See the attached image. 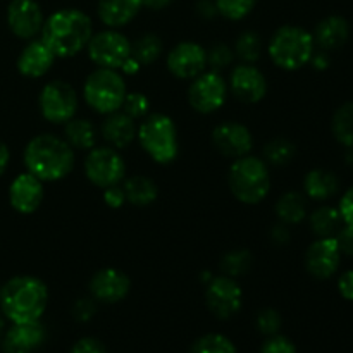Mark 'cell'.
<instances>
[{"mask_svg":"<svg viewBox=\"0 0 353 353\" xmlns=\"http://www.w3.org/2000/svg\"><path fill=\"white\" fill-rule=\"evenodd\" d=\"M93 37V23L86 12L79 9L55 10L45 19L40 40L57 59H69L86 50Z\"/></svg>","mask_w":353,"mask_h":353,"instance_id":"1","label":"cell"},{"mask_svg":"<svg viewBox=\"0 0 353 353\" xmlns=\"http://www.w3.org/2000/svg\"><path fill=\"white\" fill-rule=\"evenodd\" d=\"M26 171L43 183L68 178L74 169V148L57 134L43 133L28 141L23 154Z\"/></svg>","mask_w":353,"mask_h":353,"instance_id":"2","label":"cell"},{"mask_svg":"<svg viewBox=\"0 0 353 353\" xmlns=\"http://www.w3.org/2000/svg\"><path fill=\"white\" fill-rule=\"evenodd\" d=\"M47 305V285L34 276H16L0 288V309L12 324L37 323Z\"/></svg>","mask_w":353,"mask_h":353,"instance_id":"3","label":"cell"},{"mask_svg":"<svg viewBox=\"0 0 353 353\" xmlns=\"http://www.w3.org/2000/svg\"><path fill=\"white\" fill-rule=\"evenodd\" d=\"M228 185L234 199L247 205H257L271 190V172L268 162L255 155H245L231 164Z\"/></svg>","mask_w":353,"mask_h":353,"instance_id":"4","label":"cell"},{"mask_svg":"<svg viewBox=\"0 0 353 353\" xmlns=\"http://www.w3.org/2000/svg\"><path fill=\"white\" fill-rule=\"evenodd\" d=\"M268 52L271 61L279 69L299 71L310 62L316 52V43L312 33H309L305 28L285 24L271 37Z\"/></svg>","mask_w":353,"mask_h":353,"instance_id":"5","label":"cell"},{"mask_svg":"<svg viewBox=\"0 0 353 353\" xmlns=\"http://www.w3.org/2000/svg\"><path fill=\"white\" fill-rule=\"evenodd\" d=\"M137 140L157 164H171L178 157V128L168 114L152 112L145 116L138 126Z\"/></svg>","mask_w":353,"mask_h":353,"instance_id":"6","label":"cell"},{"mask_svg":"<svg viewBox=\"0 0 353 353\" xmlns=\"http://www.w3.org/2000/svg\"><path fill=\"white\" fill-rule=\"evenodd\" d=\"M126 93V81L116 69L97 68L90 72L83 85L85 102L102 116L121 110Z\"/></svg>","mask_w":353,"mask_h":353,"instance_id":"7","label":"cell"},{"mask_svg":"<svg viewBox=\"0 0 353 353\" xmlns=\"http://www.w3.org/2000/svg\"><path fill=\"white\" fill-rule=\"evenodd\" d=\"M85 176L97 188H109L121 185L126 178V162L117 148L112 147H93L88 150L85 159Z\"/></svg>","mask_w":353,"mask_h":353,"instance_id":"8","label":"cell"},{"mask_svg":"<svg viewBox=\"0 0 353 353\" xmlns=\"http://www.w3.org/2000/svg\"><path fill=\"white\" fill-rule=\"evenodd\" d=\"M78 93L69 83L54 79L41 88L38 97V107L43 116L52 124H65L76 117L78 112Z\"/></svg>","mask_w":353,"mask_h":353,"instance_id":"9","label":"cell"},{"mask_svg":"<svg viewBox=\"0 0 353 353\" xmlns=\"http://www.w3.org/2000/svg\"><path fill=\"white\" fill-rule=\"evenodd\" d=\"M131 47H133V43L128 40L126 34L109 28V30L93 33V37L88 41V47H86V52H88L90 61L97 68L119 71L124 61L131 55Z\"/></svg>","mask_w":353,"mask_h":353,"instance_id":"10","label":"cell"},{"mask_svg":"<svg viewBox=\"0 0 353 353\" xmlns=\"http://www.w3.org/2000/svg\"><path fill=\"white\" fill-rule=\"evenodd\" d=\"M228 90L230 86H228L226 79L221 76V72L212 71V69L203 71L190 83V107L199 114L217 112L226 103Z\"/></svg>","mask_w":353,"mask_h":353,"instance_id":"11","label":"cell"},{"mask_svg":"<svg viewBox=\"0 0 353 353\" xmlns=\"http://www.w3.org/2000/svg\"><path fill=\"white\" fill-rule=\"evenodd\" d=\"M205 302L217 319H230L243 305V290L230 276H214L205 285Z\"/></svg>","mask_w":353,"mask_h":353,"instance_id":"12","label":"cell"},{"mask_svg":"<svg viewBox=\"0 0 353 353\" xmlns=\"http://www.w3.org/2000/svg\"><path fill=\"white\" fill-rule=\"evenodd\" d=\"M169 72L179 79H193L207 69V50L196 41H181L165 57Z\"/></svg>","mask_w":353,"mask_h":353,"instance_id":"13","label":"cell"},{"mask_svg":"<svg viewBox=\"0 0 353 353\" xmlns=\"http://www.w3.org/2000/svg\"><path fill=\"white\" fill-rule=\"evenodd\" d=\"M45 17L37 0H12L7 7V24L21 40H33L43 28Z\"/></svg>","mask_w":353,"mask_h":353,"instance_id":"14","label":"cell"},{"mask_svg":"<svg viewBox=\"0 0 353 353\" xmlns=\"http://www.w3.org/2000/svg\"><path fill=\"white\" fill-rule=\"evenodd\" d=\"M212 145L226 157H245L254 148V134L245 124L224 121L212 130Z\"/></svg>","mask_w":353,"mask_h":353,"instance_id":"15","label":"cell"},{"mask_svg":"<svg viewBox=\"0 0 353 353\" xmlns=\"http://www.w3.org/2000/svg\"><path fill=\"white\" fill-rule=\"evenodd\" d=\"M230 90L236 100L243 103H257L268 93V79L255 64L234 65L230 76Z\"/></svg>","mask_w":353,"mask_h":353,"instance_id":"16","label":"cell"},{"mask_svg":"<svg viewBox=\"0 0 353 353\" xmlns=\"http://www.w3.org/2000/svg\"><path fill=\"white\" fill-rule=\"evenodd\" d=\"M341 250L336 238H317L305 252V268L316 279H330L340 269Z\"/></svg>","mask_w":353,"mask_h":353,"instance_id":"17","label":"cell"},{"mask_svg":"<svg viewBox=\"0 0 353 353\" xmlns=\"http://www.w3.org/2000/svg\"><path fill=\"white\" fill-rule=\"evenodd\" d=\"M131 279L126 272L116 268H103L90 279V293L93 300L102 303H117L128 296Z\"/></svg>","mask_w":353,"mask_h":353,"instance_id":"18","label":"cell"},{"mask_svg":"<svg viewBox=\"0 0 353 353\" xmlns=\"http://www.w3.org/2000/svg\"><path fill=\"white\" fill-rule=\"evenodd\" d=\"M43 181L28 171L17 174L9 186L10 207L24 216L37 212L43 202Z\"/></svg>","mask_w":353,"mask_h":353,"instance_id":"19","label":"cell"},{"mask_svg":"<svg viewBox=\"0 0 353 353\" xmlns=\"http://www.w3.org/2000/svg\"><path fill=\"white\" fill-rule=\"evenodd\" d=\"M45 341V327L40 321L37 323L12 324L9 331L3 333L2 347L6 353H31L41 347Z\"/></svg>","mask_w":353,"mask_h":353,"instance_id":"20","label":"cell"},{"mask_svg":"<svg viewBox=\"0 0 353 353\" xmlns=\"http://www.w3.org/2000/svg\"><path fill=\"white\" fill-rule=\"evenodd\" d=\"M55 55L41 40H30L17 57V71L26 78H41L52 69Z\"/></svg>","mask_w":353,"mask_h":353,"instance_id":"21","label":"cell"},{"mask_svg":"<svg viewBox=\"0 0 353 353\" xmlns=\"http://www.w3.org/2000/svg\"><path fill=\"white\" fill-rule=\"evenodd\" d=\"M138 126L134 119L123 112V110H116L112 114H107L105 119L102 121L100 126V134L107 145L117 150L130 147L134 140H137Z\"/></svg>","mask_w":353,"mask_h":353,"instance_id":"22","label":"cell"},{"mask_svg":"<svg viewBox=\"0 0 353 353\" xmlns=\"http://www.w3.org/2000/svg\"><path fill=\"white\" fill-rule=\"evenodd\" d=\"M314 43L324 52L338 50L350 37V24L341 16H327L314 30Z\"/></svg>","mask_w":353,"mask_h":353,"instance_id":"23","label":"cell"},{"mask_svg":"<svg viewBox=\"0 0 353 353\" xmlns=\"http://www.w3.org/2000/svg\"><path fill=\"white\" fill-rule=\"evenodd\" d=\"M143 7L141 0H99L97 14L107 28H123L130 24Z\"/></svg>","mask_w":353,"mask_h":353,"instance_id":"24","label":"cell"},{"mask_svg":"<svg viewBox=\"0 0 353 353\" xmlns=\"http://www.w3.org/2000/svg\"><path fill=\"white\" fill-rule=\"evenodd\" d=\"M303 190L309 199L324 202L336 195L340 190V179L334 172L326 171V169H312L303 178Z\"/></svg>","mask_w":353,"mask_h":353,"instance_id":"25","label":"cell"},{"mask_svg":"<svg viewBox=\"0 0 353 353\" xmlns=\"http://www.w3.org/2000/svg\"><path fill=\"white\" fill-rule=\"evenodd\" d=\"M123 190L126 202L134 207H148L159 199V188L154 179L147 176L134 174L123 179Z\"/></svg>","mask_w":353,"mask_h":353,"instance_id":"26","label":"cell"},{"mask_svg":"<svg viewBox=\"0 0 353 353\" xmlns=\"http://www.w3.org/2000/svg\"><path fill=\"white\" fill-rule=\"evenodd\" d=\"M97 126L86 117H72L64 124V140L74 150H92L97 143Z\"/></svg>","mask_w":353,"mask_h":353,"instance_id":"27","label":"cell"},{"mask_svg":"<svg viewBox=\"0 0 353 353\" xmlns=\"http://www.w3.org/2000/svg\"><path fill=\"white\" fill-rule=\"evenodd\" d=\"M345 226L338 207L323 205L310 214V230L317 238H336Z\"/></svg>","mask_w":353,"mask_h":353,"instance_id":"28","label":"cell"},{"mask_svg":"<svg viewBox=\"0 0 353 353\" xmlns=\"http://www.w3.org/2000/svg\"><path fill=\"white\" fill-rule=\"evenodd\" d=\"M276 216L283 224H299L307 217V200L299 192H286L276 202Z\"/></svg>","mask_w":353,"mask_h":353,"instance_id":"29","label":"cell"},{"mask_svg":"<svg viewBox=\"0 0 353 353\" xmlns=\"http://www.w3.org/2000/svg\"><path fill=\"white\" fill-rule=\"evenodd\" d=\"M331 131L343 147H353V102L338 107L331 121Z\"/></svg>","mask_w":353,"mask_h":353,"instance_id":"30","label":"cell"},{"mask_svg":"<svg viewBox=\"0 0 353 353\" xmlns=\"http://www.w3.org/2000/svg\"><path fill=\"white\" fill-rule=\"evenodd\" d=\"M254 264V257L245 248H238V250H231L223 255L219 262V269L224 276L236 279L240 276H245L252 269Z\"/></svg>","mask_w":353,"mask_h":353,"instance_id":"31","label":"cell"},{"mask_svg":"<svg viewBox=\"0 0 353 353\" xmlns=\"http://www.w3.org/2000/svg\"><path fill=\"white\" fill-rule=\"evenodd\" d=\"M164 50V43L155 33H147L138 38L131 47V55L140 62L141 65L154 64Z\"/></svg>","mask_w":353,"mask_h":353,"instance_id":"32","label":"cell"},{"mask_svg":"<svg viewBox=\"0 0 353 353\" xmlns=\"http://www.w3.org/2000/svg\"><path fill=\"white\" fill-rule=\"evenodd\" d=\"M234 55L245 64H255L261 59L262 43L261 37L255 31H243L234 43Z\"/></svg>","mask_w":353,"mask_h":353,"instance_id":"33","label":"cell"},{"mask_svg":"<svg viewBox=\"0 0 353 353\" xmlns=\"http://www.w3.org/2000/svg\"><path fill=\"white\" fill-rule=\"evenodd\" d=\"M296 147L286 138H274L264 147V161L268 165H286L295 157Z\"/></svg>","mask_w":353,"mask_h":353,"instance_id":"34","label":"cell"},{"mask_svg":"<svg viewBox=\"0 0 353 353\" xmlns=\"http://www.w3.org/2000/svg\"><path fill=\"white\" fill-rule=\"evenodd\" d=\"M190 353H236V348L230 338L210 333L199 338L190 348Z\"/></svg>","mask_w":353,"mask_h":353,"instance_id":"35","label":"cell"},{"mask_svg":"<svg viewBox=\"0 0 353 353\" xmlns=\"http://www.w3.org/2000/svg\"><path fill=\"white\" fill-rule=\"evenodd\" d=\"M217 14L230 21H241L254 10L259 0H214Z\"/></svg>","mask_w":353,"mask_h":353,"instance_id":"36","label":"cell"},{"mask_svg":"<svg viewBox=\"0 0 353 353\" xmlns=\"http://www.w3.org/2000/svg\"><path fill=\"white\" fill-rule=\"evenodd\" d=\"M121 110L134 121L143 119L145 116H148V110H150V99L141 92H128Z\"/></svg>","mask_w":353,"mask_h":353,"instance_id":"37","label":"cell"},{"mask_svg":"<svg viewBox=\"0 0 353 353\" xmlns=\"http://www.w3.org/2000/svg\"><path fill=\"white\" fill-rule=\"evenodd\" d=\"M233 61L234 50L226 43H217L210 50H207V68H210L212 71H223V69L230 68Z\"/></svg>","mask_w":353,"mask_h":353,"instance_id":"38","label":"cell"},{"mask_svg":"<svg viewBox=\"0 0 353 353\" xmlns=\"http://www.w3.org/2000/svg\"><path fill=\"white\" fill-rule=\"evenodd\" d=\"M281 316L274 309H265L257 316V330L265 336L278 334V331L281 330Z\"/></svg>","mask_w":353,"mask_h":353,"instance_id":"39","label":"cell"},{"mask_svg":"<svg viewBox=\"0 0 353 353\" xmlns=\"http://www.w3.org/2000/svg\"><path fill=\"white\" fill-rule=\"evenodd\" d=\"M261 353H296L295 345L292 340L286 336H279V334H272L269 340L262 345Z\"/></svg>","mask_w":353,"mask_h":353,"instance_id":"40","label":"cell"},{"mask_svg":"<svg viewBox=\"0 0 353 353\" xmlns=\"http://www.w3.org/2000/svg\"><path fill=\"white\" fill-rule=\"evenodd\" d=\"M97 312V305L93 302V296H85V299H79L74 302V307H72V316H74L76 321L79 323H86V321L92 319Z\"/></svg>","mask_w":353,"mask_h":353,"instance_id":"41","label":"cell"},{"mask_svg":"<svg viewBox=\"0 0 353 353\" xmlns=\"http://www.w3.org/2000/svg\"><path fill=\"white\" fill-rule=\"evenodd\" d=\"M103 202L110 209H121L126 203V195H124L123 186L114 185L103 190Z\"/></svg>","mask_w":353,"mask_h":353,"instance_id":"42","label":"cell"},{"mask_svg":"<svg viewBox=\"0 0 353 353\" xmlns=\"http://www.w3.org/2000/svg\"><path fill=\"white\" fill-rule=\"evenodd\" d=\"M338 247H340L341 255H350L353 257V226L350 224H345L340 230V233L336 234Z\"/></svg>","mask_w":353,"mask_h":353,"instance_id":"43","label":"cell"},{"mask_svg":"<svg viewBox=\"0 0 353 353\" xmlns=\"http://www.w3.org/2000/svg\"><path fill=\"white\" fill-rule=\"evenodd\" d=\"M71 353H107L105 347L97 338H83L72 347Z\"/></svg>","mask_w":353,"mask_h":353,"instance_id":"44","label":"cell"},{"mask_svg":"<svg viewBox=\"0 0 353 353\" xmlns=\"http://www.w3.org/2000/svg\"><path fill=\"white\" fill-rule=\"evenodd\" d=\"M338 210H340L341 217H343V223L353 226V186L343 193Z\"/></svg>","mask_w":353,"mask_h":353,"instance_id":"45","label":"cell"},{"mask_svg":"<svg viewBox=\"0 0 353 353\" xmlns=\"http://www.w3.org/2000/svg\"><path fill=\"white\" fill-rule=\"evenodd\" d=\"M338 290L345 300H353V271H347L340 276Z\"/></svg>","mask_w":353,"mask_h":353,"instance_id":"46","label":"cell"},{"mask_svg":"<svg viewBox=\"0 0 353 353\" xmlns=\"http://www.w3.org/2000/svg\"><path fill=\"white\" fill-rule=\"evenodd\" d=\"M196 14H199L200 17H203V19H212V17H216V2H212V0H200V2L196 3Z\"/></svg>","mask_w":353,"mask_h":353,"instance_id":"47","label":"cell"},{"mask_svg":"<svg viewBox=\"0 0 353 353\" xmlns=\"http://www.w3.org/2000/svg\"><path fill=\"white\" fill-rule=\"evenodd\" d=\"M271 240L274 241L276 245H279V247H281V245H286L290 241V231H288V228H286V224H283V223H279L278 226H274L271 230Z\"/></svg>","mask_w":353,"mask_h":353,"instance_id":"48","label":"cell"},{"mask_svg":"<svg viewBox=\"0 0 353 353\" xmlns=\"http://www.w3.org/2000/svg\"><path fill=\"white\" fill-rule=\"evenodd\" d=\"M309 64H312V68L317 69V71H324V69L330 68V55H327V52L324 50L314 52Z\"/></svg>","mask_w":353,"mask_h":353,"instance_id":"49","label":"cell"},{"mask_svg":"<svg viewBox=\"0 0 353 353\" xmlns=\"http://www.w3.org/2000/svg\"><path fill=\"white\" fill-rule=\"evenodd\" d=\"M140 69H141V64H140V62H138L137 59L133 57V55H130V57H128L126 61H124V64L121 65L119 71L123 72V74L131 76V74H137V72L140 71Z\"/></svg>","mask_w":353,"mask_h":353,"instance_id":"50","label":"cell"},{"mask_svg":"<svg viewBox=\"0 0 353 353\" xmlns=\"http://www.w3.org/2000/svg\"><path fill=\"white\" fill-rule=\"evenodd\" d=\"M9 162H10V152L7 148V145L3 141H0V176L7 171L9 168Z\"/></svg>","mask_w":353,"mask_h":353,"instance_id":"51","label":"cell"},{"mask_svg":"<svg viewBox=\"0 0 353 353\" xmlns=\"http://www.w3.org/2000/svg\"><path fill=\"white\" fill-rule=\"evenodd\" d=\"M141 2H143V7L150 10H162L171 6L172 0H141Z\"/></svg>","mask_w":353,"mask_h":353,"instance_id":"52","label":"cell"},{"mask_svg":"<svg viewBox=\"0 0 353 353\" xmlns=\"http://www.w3.org/2000/svg\"><path fill=\"white\" fill-rule=\"evenodd\" d=\"M212 278H214V274H212V272H210V271H203L202 274H200V281H203V283H205V285H207V283H209Z\"/></svg>","mask_w":353,"mask_h":353,"instance_id":"53","label":"cell"},{"mask_svg":"<svg viewBox=\"0 0 353 353\" xmlns=\"http://www.w3.org/2000/svg\"><path fill=\"white\" fill-rule=\"evenodd\" d=\"M3 333H6V321H3V316L0 314V336H2Z\"/></svg>","mask_w":353,"mask_h":353,"instance_id":"54","label":"cell"},{"mask_svg":"<svg viewBox=\"0 0 353 353\" xmlns=\"http://www.w3.org/2000/svg\"><path fill=\"white\" fill-rule=\"evenodd\" d=\"M0 288H2V286H0Z\"/></svg>","mask_w":353,"mask_h":353,"instance_id":"55","label":"cell"}]
</instances>
